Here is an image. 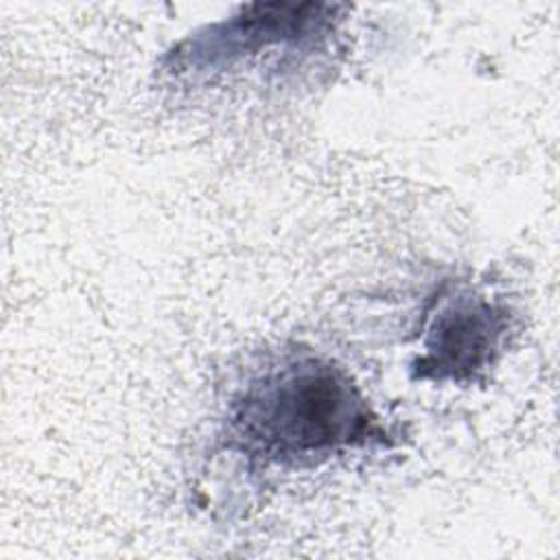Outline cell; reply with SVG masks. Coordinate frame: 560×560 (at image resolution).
Segmentation results:
<instances>
[{
  "mask_svg": "<svg viewBox=\"0 0 560 560\" xmlns=\"http://www.w3.org/2000/svg\"><path fill=\"white\" fill-rule=\"evenodd\" d=\"M508 332V311L479 295H457L433 317L416 376L468 381L486 370Z\"/></svg>",
  "mask_w": 560,
  "mask_h": 560,
  "instance_id": "2",
  "label": "cell"
},
{
  "mask_svg": "<svg viewBox=\"0 0 560 560\" xmlns=\"http://www.w3.org/2000/svg\"><path fill=\"white\" fill-rule=\"evenodd\" d=\"M228 431L247 455L300 464L385 438L352 378L319 357H291L234 398Z\"/></svg>",
  "mask_w": 560,
  "mask_h": 560,
  "instance_id": "1",
  "label": "cell"
}]
</instances>
